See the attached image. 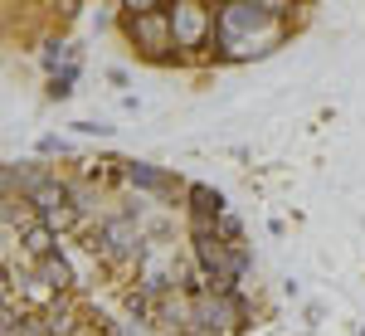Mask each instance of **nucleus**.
I'll return each mask as SVG.
<instances>
[{
	"label": "nucleus",
	"mask_w": 365,
	"mask_h": 336,
	"mask_svg": "<svg viewBox=\"0 0 365 336\" xmlns=\"http://www.w3.org/2000/svg\"><path fill=\"white\" fill-rule=\"evenodd\" d=\"M282 10L278 5H229L225 15H220V49H225V58H258L268 54L273 44H278V20Z\"/></svg>",
	"instance_id": "1"
},
{
	"label": "nucleus",
	"mask_w": 365,
	"mask_h": 336,
	"mask_svg": "<svg viewBox=\"0 0 365 336\" xmlns=\"http://www.w3.org/2000/svg\"><path fill=\"white\" fill-rule=\"evenodd\" d=\"M127 29H132V44L146 58H166V39H175L170 10H156V5H127Z\"/></svg>",
	"instance_id": "2"
},
{
	"label": "nucleus",
	"mask_w": 365,
	"mask_h": 336,
	"mask_svg": "<svg viewBox=\"0 0 365 336\" xmlns=\"http://www.w3.org/2000/svg\"><path fill=\"white\" fill-rule=\"evenodd\" d=\"M170 34H175V44L195 49L200 39L210 34V10H205V5H195V0L175 5V10H170Z\"/></svg>",
	"instance_id": "3"
},
{
	"label": "nucleus",
	"mask_w": 365,
	"mask_h": 336,
	"mask_svg": "<svg viewBox=\"0 0 365 336\" xmlns=\"http://www.w3.org/2000/svg\"><path fill=\"white\" fill-rule=\"evenodd\" d=\"M220 215H225L220 190H210V185H190V220H195L200 229H210V220H220Z\"/></svg>",
	"instance_id": "4"
},
{
	"label": "nucleus",
	"mask_w": 365,
	"mask_h": 336,
	"mask_svg": "<svg viewBox=\"0 0 365 336\" xmlns=\"http://www.w3.org/2000/svg\"><path fill=\"white\" fill-rule=\"evenodd\" d=\"M68 205V190L58 185V180H39L34 190H29V210H39V215H58Z\"/></svg>",
	"instance_id": "5"
},
{
	"label": "nucleus",
	"mask_w": 365,
	"mask_h": 336,
	"mask_svg": "<svg viewBox=\"0 0 365 336\" xmlns=\"http://www.w3.org/2000/svg\"><path fill=\"white\" fill-rule=\"evenodd\" d=\"M132 244H137V234H132L127 220H113L108 229H103V249L108 253H132Z\"/></svg>",
	"instance_id": "6"
},
{
	"label": "nucleus",
	"mask_w": 365,
	"mask_h": 336,
	"mask_svg": "<svg viewBox=\"0 0 365 336\" xmlns=\"http://www.w3.org/2000/svg\"><path fill=\"white\" fill-rule=\"evenodd\" d=\"M127 175H132V180H137V185H175V180H170V175H161V170L156 166H127Z\"/></svg>",
	"instance_id": "7"
},
{
	"label": "nucleus",
	"mask_w": 365,
	"mask_h": 336,
	"mask_svg": "<svg viewBox=\"0 0 365 336\" xmlns=\"http://www.w3.org/2000/svg\"><path fill=\"white\" fill-rule=\"evenodd\" d=\"M73 83H78V73H73V68H58V78L49 83V93H54V98H63V93H68Z\"/></svg>",
	"instance_id": "8"
},
{
	"label": "nucleus",
	"mask_w": 365,
	"mask_h": 336,
	"mask_svg": "<svg viewBox=\"0 0 365 336\" xmlns=\"http://www.w3.org/2000/svg\"><path fill=\"white\" fill-rule=\"evenodd\" d=\"M25 244L34 253H44V258H49V234H44V229H25Z\"/></svg>",
	"instance_id": "9"
},
{
	"label": "nucleus",
	"mask_w": 365,
	"mask_h": 336,
	"mask_svg": "<svg viewBox=\"0 0 365 336\" xmlns=\"http://www.w3.org/2000/svg\"><path fill=\"white\" fill-rule=\"evenodd\" d=\"M39 151H44V156H58V151H63V141H58V137H44V141H39Z\"/></svg>",
	"instance_id": "10"
}]
</instances>
